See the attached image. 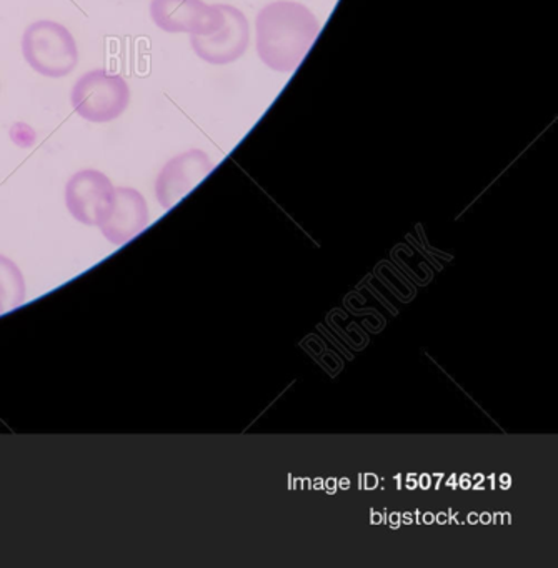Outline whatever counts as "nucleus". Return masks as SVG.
<instances>
[{
	"label": "nucleus",
	"mask_w": 558,
	"mask_h": 568,
	"mask_svg": "<svg viewBox=\"0 0 558 568\" xmlns=\"http://www.w3.org/2000/svg\"><path fill=\"white\" fill-rule=\"evenodd\" d=\"M22 55L32 71L49 79H62L78 69V42L65 26L38 21L22 34Z\"/></svg>",
	"instance_id": "obj_2"
},
{
	"label": "nucleus",
	"mask_w": 558,
	"mask_h": 568,
	"mask_svg": "<svg viewBox=\"0 0 558 568\" xmlns=\"http://www.w3.org/2000/svg\"><path fill=\"white\" fill-rule=\"evenodd\" d=\"M115 187L104 172L84 169L65 185V205L72 217L89 227H101L114 207Z\"/></svg>",
	"instance_id": "obj_4"
},
{
	"label": "nucleus",
	"mask_w": 558,
	"mask_h": 568,
	"mask_svg": "<svg viewBox=\"0 0 558 568\" xmlns=\"http://www.w3.org/2000/svg\"><path fill=\"white\" fill-rule=\"evenodd\" d=\"M471 484H474V481H471V477L470 475H461L460 478H458V485H460V488H464V490H468V488H471Z\"/></svg>",
	"instance_id": "obj_14"
},
{
	"label": "nucleus",
	"mask_w": 558,
	"mask_h": 568,
	"mask_svg": "<svg viewBox=\"0 0 558 568\" xmlns=\"http://www.w3.org/2000/svg\"><path fill=\"white\" fill-rule=\"evenodd\" d=\"M388 524H390L392 528L400 527L402 515L398 511H392L390 517H388Z\"/></svg>",
	"instance_id": "obj_13"
},
{
	"label": "nucleus",
	"mask_w": 558,
	"mask_h": 568,
	"mask_svg": "<svg viewBox=\"0 0 558 568\" xmlns=\"http://www.w3.org/2000/svg\"><path fill=\"white\" fill-rule=\"evenodd\" d=\"M371 524L372 525H382L384 524V515L381 511H371Z\"/></svg>",
	"instance_id": "obj_15"
},
{
	"label": "nucleus",
	"mask_w": 558,
	"mask_h": 568,
	"mask_svg": "<svg viewBox=\"0 0 558 568\" xmlns=\"http://www.w3.org/2000/svg\"><path fill=\"white\" fill-rule=\"evenodd\" d=\"M418 487V480L415 478V474L407 475V488L408 490H415Z\"/></svg>",
	"instance_id": "obj_19"
},
{
	"label": "nucleus",
	"mask_w": 558,
	"mask_h": 568,
	"mask_svg": "<svg viewBox=\"0 0 558 568\" xmlns=\"http://www.w3.org/2000/svg\"><path fill=\"white\" fill-rule=\"evenodd\" d=\"M511 517L510 514H501V524H510Z\"/></svg>",
	"instance_id": "obj_27"
},
{
	"label": "nucleus",
	"mask_w": 558,
	"mask_h": 568,
	"mask_svg": "<svg viewBox=\"0 0 558 568\" xmlns=\"http://www.w3.org/2000/svg\"><path fill=\"white\" fill-rule=\"evenodd\" d=\"M215 164L201 149L182 152L168 162L155 181V197L169 211L191 194L212 171Z\"/></svg>",
	"instance_id": "obj_7"
},
{
	"label": "nucleus",
	"mask_w": 558,
	"mask_h": 568,
	"mask_svg": "<svg viewBox=\"0 0 558 568\" xmlns=\"http://www.w3.org/2000/svg\"><path fill=\"white\" fill-rule=\"evenodd\" d=\"M511 485V477L508 474L500 475V487L504 488V490H508Z\"/></svg>",
	"instance_id": "obj_18"
},
{
	"label": "nucleus",
	"mask_w": 558,
	"mask_h": 568,
	"mask_svg": "<svg viewBox=\"0 0 558 568\" xmlns=\"http://www.w3.org/2000/svg\"><path fill=\"white\" fill-rule=\"evenodd\" d=\"M24 298L26 284L21 271L14 262L0 255V302L4 304L6 312L21 305Z\"/></svg>",
	"instance_id": "obj_9"
},
{
	"label": "nucleus",
	"mask_w": 558,
	"mask_h": 568,
	"mask_svg": "<svg viewBox=\"0 0 558 568\" xmlns=\"http://www.w3.org/2000/svg\"><path fill=\"white\" fill-rule=\"evenodd\" d=\"M457 484H458V480H457V477H455V475H452V477L448 478V480H447V485L450 488L457 487Z\"/></svg>",
	"instance_id": "obj_26"
},
{
	"label": "nucleus",
	"mask_w": 558,
	"mask_h": 568,
	"mask_svg": "<svg viewBox=\"0 0 558 568\" xmlns=\"http://www.w3.org/2000/svg\"><path fill=\"white\" fill-rule=\"evenodd\" d=\"M292 487L295 488V490H302L304 488V478H295L294 485Z\"/></svg>",
	"instance_id": "obj_25"
},
{
	"label": "nucleus",
	"mask_w": 558,
	"mask_h": 568,
	"mask_svg": "<svg viewBox=\"0 0 558 568\" xmlns=\"http://www.w3.org/2000/svg\"><path fill=\"white\" fill-rule=\"evenodd\" d=\"M435 521H437L438 525L448 524V521H450V515L440 511V514L435 515Z\"/></svg>",
	"instance_id": "obj_17"
},
{
	"label": "nucleus",
	"mask_w": 558,
	"mask_h": 568,
	"mask_svg": "<svg viewBox=\"0 0 558 568\" xmlns=\"http://www.w3.org/2000/svg\"><path fill=\"white\" fill-rule=\"evenodd\" d=\"M224 26L212 36H191L195 55L212 65H227L239 61L251 42V28L244 12L234 6L221 4Z\"/></svg>",
	"instance_id": "obj_6"
},
{
	"label": "nucleus",
	"mask_w": 558,
	"mask_h": 568,
	"mask_svg": "<svg viewBox=\"0 0 558 568\" xmlns=\"http://www.w3.org/2000/svg\"><path fill=\"white\" fill-rule=\"evenodd\" d=\"M378 477L375 474H365L364 477L358 478V485H361L364 490H374V488L378 487Z\"/></svg>",
	"instance_id": "obj_10"
},
{
	"label": "nucleus",
	"mask_w": 558,
	"mask_h": 568,
	"mask_svg": "<svg viewBox=\"0 0 558 568\" xmlns=\"http://www.w3.org/2000/svg\"><path fill=\"white\" fill-rule=\"evenodd\" d=\"M149 224V205L144 195L132 187H115L114 207L101 225L111 244L124 245L138 237Z\"/></svg>",
	"instance_id": "obj_8"
},
{
	"label": "nucleus",
	"mask_w": 558,
	"mask_h": 568,
	"mask_svg": "<svg viewBox=\"0 0 558 568\" xmlns=\"http://www.w3.org/2000/svg\"><path fill=\"white\" fill-rule=\"evenodd\" d=\"M151 19L168 34L212 36L224 26L221 4L204 0H152Z\"/></svg>",
	"instance_id": "obj_5"
},
{
	"label": "nucleus",
	"mask_w": 558,
	"mask_h": 568,
	"mask_svg": "<svg viewBox=\"0 0 558 568\" xmlns=\"http://www.w3.org/2000/svg\"><path fill=\"white\" fill-rule=\"evenodd\" d=\"M418 487H420L422 490H428V488L432 487V475H420V478H418Z\"/></svg>",
	"instance_id": "obj_12"
},
{
	"label": "nucleus",
	"mask_w": 558,
	"mask_h": 568,
	"mask_svg": "<svg viewBox=\"0 0 558 568\" xmlns=\"http://www.w3.org/2000/svg\"><path fill=\"white\" fill-rule=\"evenodd\" d=\"M255 34L258 58L268 69L294 72L317 38L318 21L305 6L278 0L258 12Z\"/></svg>",
	"instance_id": "obj_1"
},
{
	"label": "nucleus",
	"mask_w": 558,
	"mask_h": 568,
	"mask_svg": "<svg viewBox=\"0 0 558 568\" xmlns=\"http://www.w3.org/2000/svg\"><path fill=\"white\" fill-rule=\"evenodd\" d=\"M337 485L338 488H341V490H348V488H351L352 485L351 478H341V480H337Z\"/></svg>",
	"instance_id": "obj_21"
},
{
	"label": "nucleus",
	"mask_w": 558,
	"mask_h": 568,
	"mask_svg": "<svg viewBox=\"0 0 558 568\" xmlns=\"http://www.w3.org/2000/svg\"><path fill=\"white\" fill-rule=\"evenodd\" d=\"M402 524H404V525L414 524V515H412L410 511H405V514H402Z\"/></svg>",
	"instance_id": "obj_22"
},
{
	"label": "nucleus",
	"mask_w": 558,
	"mask_h": 568,
	"mask_svg": "<svg viewBox=\"0 0 558 568\" xmlns=\"http://www.w3.org/2000/svg\"><path fill=\"white\" fill-rule=\"evenodd\" d=\"M312 490H324V480H322V478L312 480Z\"/></svg>",
	"instance_id": "obj_23"
},
{
	"label": "nucleus",
	"mask_w": 558,
	"mask_h": 568,
	"mask_svg": "<svg viewBox=\"0 0 558 568\" xmlns=\"http://www.w3.org/2000/svg\"><path fill=\"white\" fill-rule=\"evenodd\" d=\"M478 524H491V514H488V511H484V514H478Z\"/></svg>",
	"instance_id": "obj_20"
},
{
	"label": "nucleus",
	"mask_w": 558,
	"mask_h": 568,
	"mask_svg": "<svg viewBox=\"0 0 558 568\" xmlns=\"http://www.w3.org/2000/svg\"><path fill=\"white\" fill-rule=\"evenodd\" d=\"M324 490L327 491L328 495H334L335 491L338 490L337 480L332 477L324 480Z\"/></svg>",
	"instance_id": "obj_11"
},
{
	"label": "nucleus",
	"mask_w": 558,
	"mask_h": 568,
	"mask_svg": "<svg viewBox=\"0 0 558 568\" xmlns=\"http://www.w3.org/2000/svg\"><path fill=\"white\" fill-rule=\"evenodd\" d=\"M75 114L92 124L118 121L131 104V88L121 74L94 69L78 79L71 91Z\"/></svg>",
	"instance_id": "obj_3"
},
{
	"label": "nucleus",
	"mask_w": 558,
	"mask_h": 568,
	"mask_svg": "<svg viewBox=\"0 0 558 568\" xmlns=\"http://www.w3.org/2000/svg\"><path fill=\"white\" fill-rule=\"evenodd\" d=\"M467 524L468 525H477L478 524V514H477V511H471V514L467 515Z\"/></svg>",
	"instance_id": "obj_24"
},
{
	"label": "nucleus",
	"mask_w": 558,
	"mask_h": 568,
	"mask_svg": "<svg viewBox=\"0 0 558 568\" xmlns=\"http://www.w3.org/2000/svg\"><path fill=\"white\" fill-rule=\"evenodd\" d=\"M420 521L425 525H432L435 521V515L432 511H425V514L420 515Z\"/></svg>",
	"instance_id": "obj_16"
}]
</instances>
